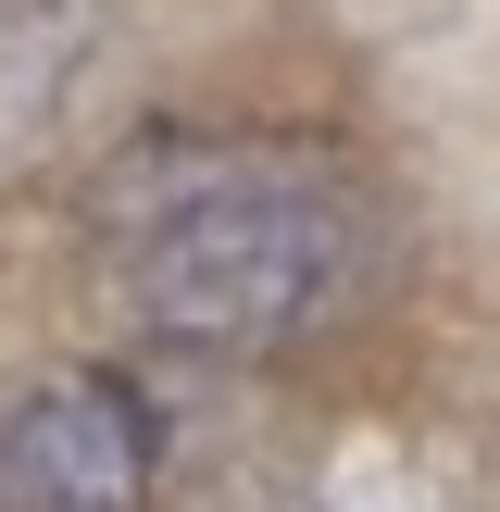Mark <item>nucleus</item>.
Masks as SVG:
<instances>
[{
  "label": "nucleus",
  "instance_id": "f257e3e1",
  "mask_svg": "<svg viewBox=\"0 0 500 512\" xmlns=\"http://www.w3.org/2000/svg\"><path fill=\"white\" fill-rule=\"evenodd\" d=\"M88 250L125 325L263 363L375 288L388 213L325 138H138L88 200Z\"/></svg>",
  "mask_w": 500,
  "mask_h": 512
},
{
  "label": "nucleus",
  "instance_id": "f03ea898",
  "mask_svg": "<svg viewBox=\"0 0 500 512\" xmlns=\"http://www.w3.org/2000/svg\"><path fill=\"white\" fill-rule=\"evenodd\" d=\"M163 488V413L113 363L0 400V512H138Z\"/></svg>",
  "mask_w": 500,
  "mask_h": 512
}]
</instances>
